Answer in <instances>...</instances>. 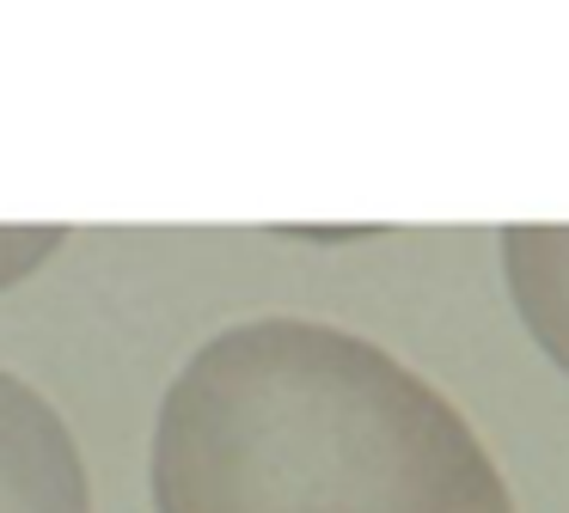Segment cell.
<instances>
[{
	"label": "cell",
	"mask_w": 569,
	"mask_h": 513,
	"mask_svg": "<svg viewBox=\"0 0 569 513\" xmlns=\"http://www.w3.org/2000/svg\"><path fill=\"white\" fill-rule=\"evenodd\" d=\"M153 513H515V495L405 361L337 324L251 318L160 398Z\"/></svg>",
	"instance_id": "6da1fadb"
},
{
	"label": "cell",
	"mask_w": 569,
	"mask_h": 513,
	"mask_svg": "<svg viewBox=\"0 0 569 513\" xmlns=\"http://www.w3.org/2000/svg\"><path fill=\"white\" fill-rule=\"evenodd\" d=\"M0 513H92L87 459L50 398L0 366Z\"/></svg>",
	"instance_id": "7a4b0ae2"
},
{
	"label": "cell",
	"mask_w": 569,
	"mask_h": 513,
	"mask_svg": "<svg viewBox=\"0 0 569 513\" xmlns=\"http://www.w3.org/2000/svg\"><path fill=\"white\" fill-rule=\"evenodd\" d=\"M502 275L532 342L569 373V227H502Z\"/></svg>",
	"instance_id": "3957f363"
},
{
	"label": "cell",
	"mask_w": 569,
	"mask_h": 513,
	"mask_svg": "<svg viewBox=\"0 0 569 513\" xmlns=\"http://www.w3.org/2000/svg\"><path fill=\"white\" fill-rule=\"evenodd\" d=\"M68 244V227H0V288L26 281L38 263H50Z\"/></svg>",
	"instance_id": "277c9868"
}]
</instances>
